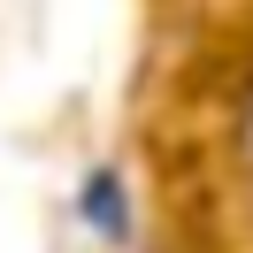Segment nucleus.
<instances>
[{
	"label": "nucleus",
	"instance_id": "obj_1",
	"mask_svg": "<svg viewBox=\"0 0 253 253\" xmlns=\"http://www.w3.org/2000/svg\"><path fill=\"white\" fill-rule=\"evenodd\" d=\"M69 215H77V230L92 238V246H130V238H138V207H130V184H123L115 161H92V169L77 176Z\"/></svg>",
	"mask_w": 253,
	"mask_h": 253
}]
</instances>
